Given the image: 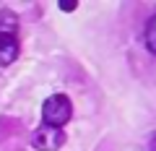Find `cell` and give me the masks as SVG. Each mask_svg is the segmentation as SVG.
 I'll return each mask as SVG.
<instances>
[{
    "instance_id": "obj_1",
    "label": "cell",
    "mask_w": 156,
    "mask_h": 151,
    "mask_svg": "<svg viewBox=\"0 0 156 151\" xmlns=\"http://www.w3.org/2000/svg\"><path fill=\"white\" fill-rule=\"evenodd\" d=\"M73 117V102L65 94H52L42 104V123L50 128H62Z\"/></svg>"
},
{
    "instance_id": "obj_2",
    "label": "cell",
    "mask_w": 156,
    "mask_h": 151,
    "mask_svg": "<svg viewBox=\"0 0 156 151\" xmlns=\"http://www.w3.org/2000/svg\"><path fill=\"white\" fill-rule=\"evenodd\" d=\"M31 146L37 151H57L65 146V130L62 128H50V125H39L31 133Z\"/></svg>"
},
{
    "instance_id": "obj_3",
    "label": "cell",
    "mask_w": 156,
    "mask_h": 151,
    "mask_svg": "<svg viewBox=\"0 0 156 151\" xmlns=\"http://www.w3.org/2000/svg\"><path fill=\"white\" fill-rule=\"evenodd\" d=\"M18 52H21L18 37L8 34V31H0V68H8L18 57Z\"/></svg>"
},
{
    "instance_id": "obj_4",
    "label": "cell",
    "mask_w": 156,
    "mask_h": 151,
    "mask_svg": "<svg viewBox=\"0 0 156 151\" xmlns=\"http://www.w3.org/2000/svg\"><path fill=\"white\" fill-rule=\"evenodd\" d=\"M143 45L151 55H156V16H151L146 29H143Z\"/></svg>"
},
{
    "instance_id": "obj_5",
    "label": "cell",
    "mask_w": 156,
    "mask_h": 151,
    "mask_svg": "<svg viewBox=\"0 0 156 151\" xmlns=\"http://www.w3.org/2000/svg\"><path fill=\"white\" fill-rule=\"evenodd\" d=\"M76 8H78V3H76V0H62V3H60V11H65V13L76 11Z\"/></svg>"
},
{
    "instance_id": "obj_6",
    "label": "cell",
    "mask_w": 156,
    "mask_h": 151,
    "mask_svg": "<svg viewBox=\"0 0 156 151\" xmlns=\"http://www.w3.org/2000/svg\"><path fill=\"white\" fill-rule=\"evenodd\" d=\"M148 151H156V133L151 135V141H148Z\"/></svg>"
}]
</instances>
